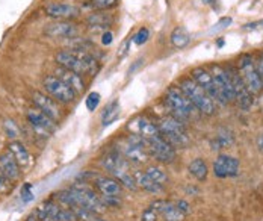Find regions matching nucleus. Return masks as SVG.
<instances>
[{
	"label": "nucleus",
	"mask_w": 263,
	"mask_h": 221,
	"mask_svg": "<svg viewBox=\"0 0 263 221\" xmlns=\"http://www.w3.org/2000/svg\"><path fill=\"white\" fill-rule=\"evenodd\" d=\"M56 64L78 75L94 76L100 70L99 61L85 49H70L56 53Z\"/></svg>",
	"instance_id": "obj_1"
},
{
	"label": "nucleus",
	"mask_w": 263,
	"mask_h": 221,
	"mask_svg": "<svg viewBox=\"0 0 263 221\" xmlns=\"http://www.w3.org/2000/svg\"><path fill=\"white\" fill-rule=\"evenodd\" d=\"M179 88L183 91L184 96L189 99V102L194 105V108L198 112H201L204 115H213L216 112L215 102L192 78H183L179 82Z\"/></svg>",
	"instance_id": "obj_2"
},
{
	"label": "nucleus",
	"mask_w": 263,
	"mask_h": 221,
	"mask_svg": "<svg viewBox=\"0 0 263 221\" xmlns=\"http://www.w3.org/2000/svg\"><path fill=\"white\" fill-rule=\"evenodd\" d=\"M158 129L159 134L166 139L174 149H184L191 142L189 134L184 127L183 121H180L171 115H166L159 121Z\"/></svg>",
	"instance_id": "obj_3"
},
{
	"label": "nucleus",
	"mask_w": 263,
	"mask_h": 221,
	"mask_svg": "<svg viewBox=\"0 0 263 221\" xmlns=\"http://www.w3.org/2000/svg\"><path fill=\"white\" fill-rule=\"evenodd\" d=\"M129 164H144L148 161L150 155H148V149H147V141L135 135L129 134L127 137L120 139L118 147H115Z\"/></svg>",
	"instance_id": "obj_4"
},
{
	"label": "nucleus",
	"mask_w": 263,
	"mask_h": 221,
	"mask_svg": "<svg viewBox=\"0 0 263 221\" xmlns=\"http://www.w3.org/2000/svg\"><path fill=\"white\" fill-rule=\"evenodd\" d=\"M165 103L173 112L171 117H174L180 121H184L186 118H189L195 109L194 105L189 102V99L184 96V93L179 86L168 88L166 96H165Z\"/></svg>",
	"instance_id": "obj_5"
},
{
	"label": "nucleus",
	"mask_w": 263,
	"mask_h": 221,
	"mask_svg": "<svg viewBox=\"0 0 263 221\" xmlns=\"http://www.w3.org/2000/svg\"><path fill=\"white\" fill-rule=\"evenodd\" d=\"M237 70L243 79V82L247 85V88L250 89V93L259 94L262 89V82H260V76L257 73V67H256V61L250 53H243L237 61Z\"/></svg>",
	"instance_id": "obj_6"
},
{
	"label": "nucleus",
	"mask_w": 263,
	"mask_h": 221,
	"mask_svg": "<svg viewBox=\"0 0 263 221\" xmlns=\"http://www.w3.org/2000/svg\"><path fill=\"white\" fill-rule=\"evenodd\" d=\"M35 214L43 221H79L71 209L59 205L54 200H46L40 203L35 209Z\"/></svg>",
	"instance_id": "obj_7"
},
{
	"label": "nucleus",
	"mask_w": 263,
	"mask_h": 221,
	"mask_svg": "<svg viewBox=\"0 0 263 221\" xmlns=\"http://www.w3.org/2000/svg\"><path fill=\"white\" fill-rule=\"evenodd\" d=\"M147 141V149H148V155L152 158H155L159 162L163 164H171L176 161L177 158V152L176 149L163 138L160 134H158L156 137L145 139Z\"/></svg>",
	"instance_id": "obj_8"
},
{
	"label": "nucleus",
	"mask_w": 263,
	"mask_h": 221,
	"mask_svg": "<svg viewBox=\"0 0 263 221\" xmlns=\"http://www.w3.org/2000/svg\"><path fill=\"white\" fill-rule=\"evenodd\" d=\"M209 71H211L212 78L215 81V85L218 88V93H219L224 105L232 103L235 100V91H233V85H232V79H230L227 68H224L222 65H218V64H213V65H211Z\"/></svg>",
	"instance_id": "obj_9"
},
{
	"label": "nucleus",
	"mask_w": 263,
	"mask_h": 221,
	"mask_svg": "<svg viewBox=\"0 0 263 221\" xmlns=\"http://www.w3.org/2000/svg\"><path fill=\"white\" fill-rule=\"evenodd\" d=\"M43 86H44V89L47 91L49 96H52L54 100H58L59 103H64V105H68V103L74 102V99L78 97V94L67 83L62 82L56 76L44 78Z\"/></svg>",
	"instance_id": "obj_10"
},
{
	"label": "nucleus",
	"mask_w": 263,
	"mask_h": 221,
	"mask_svg": "<svg viewBox=\"0 0 263 221\" xmlns=\"http://www.w3.org/2000/svg\"><path fill=\"white\" fill-rule=\"evenodd\" d=\"M229 75H230V79H232V85H233V91H235V100H237L240 109L248 110L253 106V94L250 93V89L247 88V85L243 82L239 70L236 67H229L227 68Z\"/></svg>",
	"instance_id": "obj_11"
},
{
	"label": "nucleus",
	"mask_w": 263,
	"mask_h": 221,
	"mask_svg": "<svg viewBox=\"0 0 263 221\" xmlns=\"http://www.w3.org/2000/svg\"><path fill=\"white\" fill-rule=\"evenodd\" d=\"M26 118L27 123L33 127V131L43 138H49L56 131V121L40 109H29Z\"/></svg>",
	"instance_id": "obj_12"
},
{
	"label": "nucleus",
	"mask_w": 263,
	"mask_h": 221,
	"mask_svg": "<svg viewBox=\"0 0 263 221\" xmlns=\"http://www.w3.org/2000/svg\"><path fill=\"white\" fill-rule=\"evenodd\" d=\"M191 78L206 91V94L211 97L213 102H216V103H219V105H224V102H222V99H221V96H219V93H218V88H216V85H215V81H213V78H212L211 71H209L208 68H204V67H197V68H194V70L191 71Z\"/></svg>",
	"instance_id": "obj_13"
},
{
	"label": "nucleus",
	"mask_w": 263,
	"mask_h": 221,
	"mask_svg": "<svg viewBox=\"0 0 263 221\" xmlns=\"http://www.w3.org/2000/svg\"><path fill=\"white\" fill-rule=\"evenodd\" d=\"M240 170V162L235 156L230 155H219L213 161V174L219 179L236 177Z\"/></svg>",
	"instance_id": "obj_14"
},
{
	"label": "nucleus",
	"mask_w": 263,
	"mask_h": 221,
	"mask_svg": "<svg viewBox=\"0 0 263 221\" xmlns=\"http://www.w3.org/2000/svg\"><path fill=\"white\" fill-rule=\"evenodd\" d=\"M44 33L54 40H74L79 35V28L73 22L58 20L56 23H50L44 29Z\"/></svg>",
	"instance_id": "obj_15"
},
{
	"label": "nucleus",
	"mask_w": 263,
	"mask_h": 221,
	"mask_svg": "<svg viewBox=\"0 0 263 221\" xmlns=\"http://www.w3.org/2000/svg\"><path fill=\"white\" fill-rule=\"evenodd\" d=\"M46 14L54 20L71 22L74 19H79L82 11L79 6L71 5V3H50L46 6Z\"/></svg>",
	"instance_id": "obj_16"
},
{
	"label": "nucleus",
	"mask_w": 263,
	"mask_h": 221,
	"mask_svg": "<svg viewBox=\"0 0 263 221\" xmlns=\"http://www.w3.org/2000/svg\"><path fill=\"white\" fill-rule=\"evenodd\" d=\"M127 129L130 131V134L139 135V137H142L144 139L156 137L159 134L158 124H155L153 121H150L144 115H138L133 120H130L129 124H127Z\"/></svg>",
	"instance_id": "obj_17"
},
{
	"label": "nucleus",
	"mask_w": 263,
	"mask_h": 221,
	"mask_svg": "<svg viewBox=\"0 0 263 221\" xmlns=\"http://www.w3.org/2000/svg\"><path fill=\"white\" fill-rule=\"evenodd\" d=\"M100 164L105 168L107 173H110L114 177L123 171H129V162L124 159V156L117 150H110L109 153H106L105 156L100 159Z\"/></svg>",
	"instance_id": "obj_18"
},
{
	"label": "nucleus",
	"mask_w": 263,
	"mask_h": 221,
	"mask_svg": "<svg viewBox=\"0 0 263 221\" xmlns=\"http://www.w3.org/2000/svg\"><path fill=\"white\" fill-rule=\"evenodd\" d=\"M32 100H33V103L36 105L38 109L44 112L46 115H49L54 121H59L62 118L59 105L53 100L50 96H47L44 93H40V91H35L33 96H32Z\"/></svg>",
	"instance_id": "obj_19"
},
{
	"label": "nucleus",
	"mask_w": 263,
	"mask_h": 221,
	"mask_svg": "<svg viewBox=\"0 0 263 221\" xmlns=\"http://www.w3.org/2000/svg\"><path fill=\"white\" fill-rule=\"evenodd\" d=\"M150 206L158 212L159 217H162L165 221H183L186 217L176 206V203L168 201V200H156Z\"/></svg>",
	"instance_id": "obj_20"
},
{
	"label": "nucleus",
	"mask_w": 263,
	"mask_h": 221,
	"mask_svg": "<svg viewBox=\"0 0 263 221\" xmlns=\"http://www.w3.org/2000/svg\"><path fill=\"white\" fill-rule=\"evenodd\" d=\"M94 188L100 195H121L123 185L115 179V177H107V176H94Z\"/></svg>",
	"instance_id": "obj_21"
},
{
	"label": "nucleus",
	"mask_w": 263,
	"mask_h": 221,
	"mask_svg": "<svg viewBox=\"0 0 263 221\" xmlns=\"http://www.w3.org/2000/svg\"><path fill=\"white\" fill-rule=\"evenodd\" d=\"M54 76L56 78H59L62 82H65L78 96L82 94L83 91H85V81H83V78L78 75V73H74V71H71V70H67V68H64V67H56V70H54Z\"/></svg>",
	"instance_id": "obj_22"
},
{
	"label": "nucleus",
	"mask_w": 263,
	"mask_h": 221,
	"mask_svg": "<svg viewBox=\"0 0 263 221\" xmlns=\"http://www.w3.org/2000/svg\"><path fill=\"white\" fill-rule=\"evenodd\" d=\"M0 168L11 182H17L22 177V167L18 165L15 158L8 150L0 153Z\"/></svg>",
	"instance_id": "obj_23"
},
{
	"label": "nucleus",
	"mask_w": 263,
	"mask_h": 221,
	"mask_svg": "<svg viewBox=\"0 0 263 221\" xmlns=\"http://www.w3.org/2000/svg\"><path fill=\"white\" fill-rule=\"evenodd\" d=\"M8 152L15 158V161L18 162V165L22 167V170H26L32 165V156L26 149V145L20 141H11L8 144Z\"/></svg>",
	"instance_id": "obj_24"
},
{
	"label": "nucleus",
	"mask_w": 263,
	"mask_h": 221,
	"mask_svg": "<svg viewBox=\"0 0 263 221\" xmlns=\"http://www.w3.org/2000/svg\"><path fill=\"white\" fill-rule=\"evenodd\" d=\"M133 177H135V182H136L138 188H141V190H144V191H147V193L159 194L165 190L163 185H160L158 182H155L153 179H150V177L145 174V171H135V173H133Z\"/></svg>",
	"instance_id": "obj_25"
},
{
	"label": "nucleus",
	"mask_w": 263,
	"mask_h": 221,
	"mask_svg": "<svg viewBox=\"0 0 263 221\" xmlns=\"http://www.w3.org/2000/svg\"><path fill=\"white\" fill-rule=\"evenodd\" d=\"M86 23L89 28L96 29V30H99V29L107 30V28L114 23V17L107 12H92L86 19Z\"/></svg>",
	"instance_id": "obj_26"
},
{
	"label": "nucleus",
	"mask_w": 263,
	"mask_h": 221,
	"mask_svg": "<svg viewBox=\"0 0 263 221\" xmlns=\"http://www.w3.org/2000/svg\"><path fill=\"white\" fill-rule=\"evenodd\" d=\"M187 170H189L191 176H194V177H195L197 180H200V182H203V180H206V179H208L209 168H208V164H206L201 158L194 159V161L189 164Z\"/></svg>",
	"instance_id": "obj_27"
},
{
	"label": "nucleus",
	"mask_w": 263,
	"mask_h": 221,
	"mask_svg": "<svg viewBox=\"0 0 263 221\" xmlns=\"http://www.w3.org/2000/svg\"><path fill=\"white\" fill-rule=\"evenodd\" d=\"M235 141L233 134L229 131V129H221L215 139L212 141V149L213 150H221V149H226V147H230Z\"/></svg>",
	"instance_id": "obj_28"
},
{
	"label": "nucleus",
	"mask_w": 263,
	"mask_h": 221,
	"mask_svg": "<svg viewBox=\"0 0 263 221\" xmlns=\"http://www.w3.org/2000/svg\"><path fill=\"white\" fill-rule=\"evenodd\" d=\"M118 115H120V102L118 100H114V102H110L106 106L103 114H102V124L105 127L109 126V124H112L118 118Z\"/></svg>",
	"instance_id": "obj_29"
},
{
	"label": "nucleus",
	"mask_w": 263,
	"mask_h": 221,
	"mask_svg": "<svg viewBox=\"0 0 263 221\" xmlns=\"http://www.w3.org/2000/svg\"><path fill=\"white\" fill-rule=\"evenodd\" d=\"M191 41V35L184 28H176L171 33V44L177 49L186 47Z\"/></svg>",
	"instance_id": "obj_30"
},
{
	"label": "nucleus",
	"mask_w": 263,
	"mask_h": 221,
	"mask_svg": "<svg viewBox=\"0 0 263 221\" xmlns=\"http://www.w3.org/2000/svg\"><path fill=\"white\" fill-rule=\"evenodd\" d=\"M144 171H145V174H147L150 179H153L155 182H158V183L163 185V187L170 182L168 174H166V173H165V170H163V168H160V167L150 165V167H147Z\"/></svg>",
	"instance_id": "obj_31"
},
{
	"label": "nucleus",
	"mask_w": 263,
	"mask_h": 221,
	"mask_svg": "<svg viewBox=\"0 0 263 221\" xmlns=\"http://www.w3.org/2000/svg\"><path fill=\"white\" fill-rule=\"evenodd\" d=\"M71 211L76 214L78 220H80V221H106V220H103L102 217H100V214H96V212H92V211H88V209H85V208H80V206L73 208Z\"/></svg>",
	"instance_id": "obj_32"
},
{
	"label": "nucleus",
	"mask_w": 263,
	"mask_h": 221,
	"mask_svg": "<svg viewBox=\"0 0 263 221\" xmlns=\"http://www.w3.org/2000/svg\"><path fill=\"white\" fill-rule=\"evenodd\" d=\"M85 3L94 9H99V11H106V9H110L114 6H117L118 0H85Z\"/></svg>",
	"instance_id": "obj_33"
},
{
	"label": "nucleus",
	"mask_w": 263,
	"mask_h": 221,
	"mask_svg": "<svg viewBox=\"0 0 263 221\" xmlns=\"http://www.w3.org/2000/svg\"><path fill=\"white\" fill-rule=\"evenodd\" d=\"M100 100H102V96H100L99 93H96V91L89 93V94L86 96V99H85V106H86V109L96 110L99 108V105H100Z\"/></svg>",
	"instance_id": "obj_34"
},
{
	"label": "nucleus",
	"mask_w": 263,
	"mask_h": 221,
	"mask_svg": "<svg viewBox=\"0 0 263 221\" xmlns=\"http://www.w3.org/2000/svg\"><path fill=\"white\" fill-rule=\"evenodd\" d=\"M3 127H5V132H6L8 138H11V141H15V138H17L18 134H20V129H18V126L15 124V121H14V120H5Z\"/></svg>",
	"instance_id": "obj_35"
},
{
	"label": "nucleus",
	"mask_w": 263,
	"mask_h": 221,
	"mask_svg": "<svg viewBox=\"0 0 263 221\" xmlns=\"http://www.w3.org/2000/svg\"><path fill=\"white\" fill-rule=\"evenodd\" d=\"M148 38H150V30L147 28H141L133 36H132V41H133L136 46H142V44H145V43L148 41Z\"/></svg>",
	"instance_id": "obj_36"
},
{
	"label": "nucleus",
	"mask_w": 263,
	"mask_h": 221,
	"mask_svg": "<svg viewBox=\"0 0 263 221\" xmlns=\"http://www.w3.org/2000/svg\"><path fill=\"white\" fill-rule=\"evenodd\" d=\"M232 19L230 17H224V19H221L213 28L209 30V33H218V32H221V30H224V29H227L230 25H232Z\"/></svg>",
	"instance_id": "obj_37"
},
{
	"label": "nucleus",
	"mask_w": 263,
	"mask_h": 221,
	"mask_svg": "<svg viewBox=\"0 0 263 221\" xmlns=\"http://www.w3.org/2000/svg\"><path fill=\"white\" fill-rule=\"evenodd\" d=\"M11 183H12V182L5 176V173H3L2 168H0V195H5V194L9 193Z\"/></svg>",
	"instance_id": "obj_38"
},
{
	"label": "nucleus",
	"mask_w": 263,
	"mask_h": 221,
	"mask_svg": "<svg viewBox=\"0 0 263 221\" xmlns=\"http://www.w3.org/2000/svg\"><path fill=\"white\" fill-rule=\"evenodd\" d=\"M158 212H156L152 206H148V208L142 212V215H141V221H158Z\"/></svg>",
	"instance_id": "obj_39"
},
{
	"label": "nucleus",
	"mask_w": 263,
	"mask_h": 221,
	"mask_svg": "<svg viewBox=\"0 0 263 221\" xmlns=\"http://www.w3.org/2000/svg\"><path fill=\"white\" fill-rule=\"evenodd\" d=\"M112 41H114V33H112L110 30H105L103 35H102V43H103L105 46H110Z\"/></svg>",
	"instance_id": "obj_40"
},
{
	"label": "nucleus",
	"mask_w": 263,
	"mask_h": 221,
	"mask_svg": "<svg viewBox=\"0 0 263 221\" xmlns=\"http://www.w3.org/2000/svg\"><path fill=\"white\" fill-rule=\"evenodd\" d=\"M176 206L183 212L184 215H187L189 212H191V208H189V203L187 201H184V200H179V201H176Z\"/></svg>",
	"instance_id": "obj_41"
},
{
	"label": "nucleus",
	"mask_w": 263,
	"mask_h": 221,
	"mask_svg": "<svg viewBox=\"0 0 263 221\" xmlns=\"http://www.w3.org/2000/svg\"><path fill=\"white\" fill-rule=\"evenodd\" d=\"M256 67H257V73L260 76V82H262V89H263V53L259 55V58L256 59Z\"/></svg>",
	"instance_id": "obj_42"
},
{
	"label": "nucleus",
	"mask_w": 263,
	"mask_h": 221,
	"mask_svg": "<svg viewBox=\"0 0 263 221\" xmlns=\"http://www.w3.org/2000/svg\"><path fill=\"white\" fill-rule=\"evenodd\" d=\"M260 28H263V20L254 22V23H247V25H243V26H242L243 30H256V29H260Z\"/></svg>",
	"instance_id": "obj_43"
},
{
	"label": "nucleus",
	"mask_w": 263,
	"mask_h": 221,
	"mask_svg": "<svg viewBox=\"0 0 263 221\" xmlns=\"http://www.w3.org/2000/svg\"><path fill=\"white\" fill-rule=\"evenodd\" d=\"M257 149H259L260 153H263V134L259 135V138H257Z\"/></svg>",
	"instance_id": "obj_44"
},
{
	"label": "nucleus",
	"mask_w": 263,
	"mask_h": 221,
	"mask_svg": "<svg viewBox=\"0 0 263 221\" xmlns=\"http://www.w3.org/2000/svg\"><path fill=\"white\" fill-rule=\"evenodd\" d=\"M26 221H43V220H41V218H40V217H38V215L33 212V214H30V215L27 217Z\"/></svg>",
	"instance_id": "obj_45"
},
{
	"label": "nucleus",
	"mask_w": 263,
	"mask_h": 221,
	"mask_svg": "<svg viewBox=\"0 0 263 221\" xmlns=\"http://www.w3.org/2000/svg\"><path fill=\"white\" fill-rule=\"evenodd\" d=\"M141 64H142V59H139V61H136V64H135L133 67H130V70H129V75H132V73H133V71H135V70H136V68H138V67L141 65Z\"/></svg>",
	"instance_id": "obj_46"
},
{
	"label": "nucleus",
	"mask_w": 263,
	"mask_h": 221,
	"mask_svg": "<svg viewBox=\"0 0 263 221\" xmlns=\"http://www.w3.org/2000/svg\"><path fill=\"white\" fill-rule=\"evenodd\" d=\"M204 5H209L212 8H216V0H203Z\"/></svg>",
	"instance_id": "obj_47"
}]
</instances>
